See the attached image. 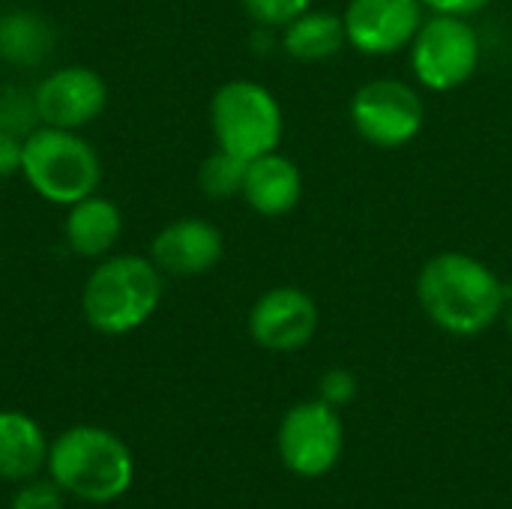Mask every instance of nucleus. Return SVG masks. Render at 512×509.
<instances>
[{
  "instance_id": "nucleus-5",
  "label": "nucleus",
  "mask_w": 512,
  "mask_h": 509,
  "mask_svg": "<svg viewBox=\"0 0 512 509\" xmlns=\"http://www.w3.org/2000/svg\"><path fill=\"white\" fill-rule=\"evenodd\" d=\"M210 129L216 147L249 162L279 150L285 135V114L279 99L264 84L231 78L210 99Z\"/></svg>"
},
{
  "instance_id": "nucleus-10",
  "label": "nucleus",
  "mask_w": 512,
  "mask_h": 509,
  "mask_svg": "<svg viewBox=\"0 0 512 509\" xmlns=\"http://www.w3.org/2000/svg\"><path fill=\"white\" fill-rule=\"evenodd\" d=\"M342 21L351 48L366 57H390L414 42L426 6L423 0H348Z\"/></svg>"
},
{
  "instance_id": "nucleus-8",
  "label": "nucleus",
  "mask_w": 512,
  "mask_h": 509,
  "mask_svg": "<svg viewBox=\"0 0 512 509\" xmlns=\"http://www.w3.org/2000/svg\"><path fill=\"white\" fill-rule=\"evenodd\" d=\"M276 447L291 474L303 480H318L330 474L345 447L339 411L321 399L294 405L279 423Z\"/></svg>"
},
{
  "instance_id": "nucleus-7",
  "label": "nucleus",
  "mask_w": 512,
  "mask_h": 509,
  "mask_svg": "<svg viewBox=\"0 0 512 509\" xmlns=\"http://www.w3.org/2000/svg\"><path fill=\"white\" fill-rule=\"evenodd\" d=\"M348 114L357 135L381 150L411 144L426 123L423 96L402 78H372L360 84L351 96Z\"/></svg>"
},
{
  "instance_id": "nucleus-23",
  "label": "nucleus",
  "mask_w": 512,
  "mask_h": 509,
  "mask_svg": "<svg viewBox=\"0 0 512 509\" xmlns=\"http://www.w3.org/2000/svg\"><path fill=\"white\" fill-rule=\"evenodd\" d=\"M21 156H24V135L0 129V180L21 174Z\"/></svg>"
},
{
  "instance_id": "nucleus-13",
  "label": "nucleus",
  "mask_w": 512,
  "mask_h": 509,
  "mask_svg": "<svg viewBox=\"0 0 512 509\" xmlns=\"http://www.w3.org/2000/svg\"><path fill=\"white\" fill-rule=\"evenodd\" d=\"M258 216H285L303 198V174L294 159L273 150L258 159H249L243 195H240Z\"/></svg>"
},
{
  "instance_id": "nucleus-21",
  "label": "nucleus",
  "mask_w": 512,
  "mask_h": 509,
  "mask_svg": "<svg viewBox=\"0 0 512 509\" xmlns=\"http://www.w3.org/2000/svg\"><path fill=\"white\" fill-rule=\"evenodd\" d=\"M66 492L54 480H24V486L15 492L12 509H63Z\"/></svg>"
},
{
  "instance_id": "nucleus-19",
  "label": "nucleus",
  "mask_w": 512,
  "mask_h": 509,
  "mask_svg": "<svg viewBox=\"0 0 512 509\" xmlns=\"http://www.w3.org/2000/svg\"><path fill=\"white\" fill-rule=\"evenodd\" d=\"M36 126H39V114L33 105V90L24 93L18 87H3L0 90V129L27 138Z\"/></svg>"
},
{
  "instance_id": "nucleus-9",
  "label": "nucleus",
  "mask_w": 512,
  "mask_h": 509,
  "mask_svg": "<svg viewBox=\"0 0 512 509\" xmlns=\"http://www.w3.org/2000/svg\"><path fill=\"white\" fill-rule=\"evenodd\" d=\"M39 126L81 132L102 117L108 105V84L90 66H60L33 87Z\"/></svg>"
},
{
  "instance_id": "nucleus-25",
  "label": "nucleus",
  "mask_w": 512,
  "mask_h": 509,
  "mask_svg": "<svg viewBox=\"0 0 512 509\" xmlns=\"http://www.w3.org/2000/svg\"><path fill=\"white\" fill-rule=\"evenodd\" d=\"M504 315H507V327H510V336H512V297H510V303H507V312H504Z\"/></svg>"
},
{
  "instance_id": "nucleus-24",
  "label": "nucleus",
  "mask_w": 512,
  "mask_h": 509,
  "mask_svg": "<svg viewBox=\"0 0 512 509\" xmlns=\"http://www.w3.org/2000/svg\"><path fill=\"white\" fill-rule=\"evenodd\" d=\"M492 0H423V6L429 12H438V15H462V18H471L477 12H483Z\"/></svg>"
},
{
  "instance_id": "nucleus-3",
  "label": "nucleus",
  "mask_w": 512,
  "mask_h": 509,
  "mask_svg": "<svg viewBox=\"0 0 512 509\" xmlns=\"http://www.w3.org/2000/svg\"><path fill=\"white\" fill-rule=\"evenodd\" d=\"M51 480L87 504H111L132 486L135 465L129 447L108 429L72 426L48 450Z\"/></svg>"
},
{
  "instance_id": "nucleus-1",
  "label": "nucleus",
  "mask_w": 512,
  "mask_h": 509,
  "mask_svg": "<svg viewBox=\"0 0 512 509\" xmlns=\"http://www.w3.org/2000/svg\"><path fill=\"white\" fill-rule=\"evenodd\" d=\"M417 303L435 327L471 339L507 312L510 288L486 261L468 252H438L420 267Z\"/></svg>"
},
{
  "instance_id": "nucleus-11",
  "label": "nucleus",
  "mask_w": 512,
  "mask_h": 509,
  "mask_svg": "<svg viewBox=\"0 0 512 509\" xmlns=\"http://www.w3.org/2000/svg\"><path fill=\"white\" fill-rule=\"evenodd\" d=\"M321 315L315 300L294 285L264 291L249 309V336L264 351L291 354L306 348L318 333Z\"/></svg>"
},
{
  "instance_id": "nucleus-14",
  "label": "nucleus",
  "mask_w": 512,
  "mask_h": 509,
  "mask_svg": "<svg viewBox=\"0 0 512 509\" xmlns=\"http://www.w3.org/2000/svg\"><path fill=\"white\" fill-rule=\"evenodd\" d=\"M66 243L81 258H102L114 249L123 234V213L105 195H87L75 201L63 222Z\"/></svg>"
},
{
  "instance_id": "nucleus-12",
  "label": "nucleus",
  "mask_w": 512,
  "mask_h": 509,
  "mask_svg": "<svg viewBox=\"0 0 512 509\" xmlns=\"http://www.w3.org/2000/svg\"><path fill=\"white\" fill-rule=\"evenodd\" d=\"M222 255H225L222 231L201 216L174 219L150 243V261L159 267V273L177 279H195L210 273L222 261Z\"/></svg>"
},
{
  "instance_id": "nucleus-15",
  "label": "nucleus",
  "mask_w": 512,
  "mask_h": 509,
  "mask_svg": "<svg viewBox=\"0 0 512 509\" xmlns=\"http://www.w3.org/2000/svg\"><path fill=\"white\" fill-rule=\"evenodd\" d=\"M42 426L21 411H0V480L24 483L48 465Z\"/></svg>"
},
{
  "instance_id": "nucleus-17",
  "label": "nucleus",
  "mask_w": 512,
  "mask_h": 509,
  "mask_svg": "<svg viewBox=\"0 0 512 509\" xmlns=\"http://www.w3.org/2000/svg\"><path fill=\"white\" fill-rule=\"evenodd\" d=\"M348 45L345 21L333 12L309 9L300 18H294L288 27H282V48L288 57L303 63H321L336 57Z\"/></svg>"
},
{
  "instance_id": "nucleus-18",
  "label": "nucleus",
  "mask_w": 512,
  "mask_h": 509,
  "mask_svg": "<svg viewBox=\"0 0 512 509\" xmlns=\"http://www.w3.org/2000/svg\"><path fill=\"white\" fill-rule=\"evenodd\" d=\"M246 159L216 147L198 168V186L210 201H231L243 195V180H246Z\"/></svg>"
},
{
  "instance_id": "nucleus-22",
  "label": "nucleus",
  "mask_w": 512,
  "mask_h": 509,
  "mask_svg": "<svg viewBox=\"0 0 512 509\" xmlns=\"http://www.w3.org/2000/svg\"><path fill=\"white\" fill-rule=\"evenodd\" d=\"M357 387L360 384H357L354 372H348V369H330L318 381V399L339 411V408H348L357 399Z\"/></svg>"
},
{
  "instance_id": "nucleus-4",
  "label": "nucleus",
  "mask_w": 512,
  "mask_h": 509,
  "mask_svg": "<svg viewBox=\"0 0 512 509\" xmlns=\"http://www.w3.org/2000/svg\"><path fill=\"white\" fill-rule=\"evenodd\" d=\"M21 177L42 201L72 207L99 189L102 162L93 144L81 138V132L36 126L24 138Z\"/></svg>"
},
{
  "instance_id": "nucleus-2",
  "label": "nucleus",
  "mask_w": 512,
  "mask_h": 509,
  "mask_svg": "<svg viewBox=\"0 0 512 509\" xmlns=\"http://www.w3.org/2000/svg\"><path fill=\"white\" fill-rule=\"evenodd\" d=\"M165 282L144 255H111L84 282V321L102 336H126L144 327L159 309Z\"/></svg>"
},
{
  "instance_id": "nucleus-20",
  "label": "nucleus",
  "mask_w": 512,
  "mask_h": 509,
  "mask_svg": "<svg viewBox=\"0 0 512 509\" xmlns=\"http://www.w3.org/2000/svg\"><path fill=\"white\" fill-rule=\"evenodd\" d=\"M243 12L258 24V27H288L294 18L312 9V0H240Z\"/></svg>"
},
{
  "instance_id": "nucleus-6",
  "label": "nucleus",
  "mask_w": 512,
  "mask_h": 509,
  "mask_svg": "<svg viewBox=\"0 0 512 509\" xmlns=\"http://www.w3.org/2000/svg\"><path fill=\"white\" fill-rule=\"evenodd\" d=\"M411 51L414 78L432 93H453L465 87L483 60V42L477 27L462 15L432 12L417 30Z\"/></svg>"
},
{
  "instance_id": "nucleus-16",
  "label": "nucleus",
  "mask_w": 512,
  "mask_h": 509,
  "mask_svg": "<svg viewBox=\"0 0 512 509\" xmlns=\"http://www.w3.org/2000/svg\"><path fill=\"white\" fill-rule=\"evenodd\" d=\"M57 48L54 24L33 9L0 12V60L18 69L42 66Z\"/></svg>"
}]
</instances>
